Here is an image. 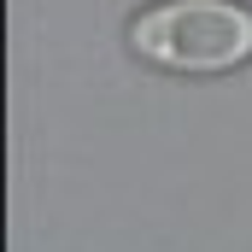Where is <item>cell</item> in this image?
<instances>
[{
  "instance_id": "cell-1",
  "label": "cell",
  "mask_w": 252,
  "mask_h": 252,
  "mask_svg": "<svg viewBox=\"0 0 252 252\" xmlns=\"http://www.w3.org/2000/svg\"><path fill=\"white\" fill-rule=\"evenodd\" d=\"M129 47L176 76H223L252 59V6L247 0H158L135 12Z\"/></svg>"
}]
</instances>
